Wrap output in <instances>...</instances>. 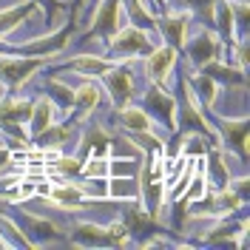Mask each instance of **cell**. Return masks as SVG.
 <instances>
[{"mask_svg": "<svg viewBox=\"0 0 250 250\" xmlns=\"http://www.w3.org/2000/svg\"><path fill=\"white\" fill-rule=\"evenodd\" d=\"M154 51V40H151V31L137 29V26H120L114 31V37L108 40V60L114 62H128L145 57Z\"/></svg>", "mask_w": 250, "mask_h": 250, "instance_id": "obj_1", "label": "cell"}, {"mask_svg": "<svg viewBox=\"0 0 250 250\" xmlns=\"http://www.w3.org/2000/svg\"><path fill=\"white\" fill-rule=\"evenodd\" d=\"M48 57H23V54H0V83L9 91H20L34 71H40Z\"/></svg>", "mask_w": 250, "mask_h": 250, "instance_id": "obj_2", "label": "cell"}, {"mask_svg": "<svg viewBox=\"0 0 250 250\" xmlns=\"http://www.w3.org/2000/svg\"><path fill=\"white\" fill-rule=\"evenodd\" d=\"M142 108L165 131H176V97L171 91H165V85H154L151 83V88L142 97Z\"/></svg>", "mask_w": 250, "mask_h": 250, "instance_id": "obj_3", "label": "cell"}, {"mask_svg": "<svg viewBox=\"0 0 250 250\" xmlns=\"http://www.w3.org/2000/svg\"><path fill=\"white\" fill-rule=\"evenodd\" d=\"M185 54L188 60H190V65L196 68V71H202L208 62L213 60H222V37H219L213 29H199L190 40H185Z\"/></svg>", "mask_w": 250, "mask_h": 250, "instance_id": "obj_4", "label": "cell"}, {"mask_svg": "<svg viewBox=\"0 0 250 250\" xmlns=\"http://www.w3.org/2000/svg\"><path fill=\"white\" fill-rule=\"evenodd\" d=\"M100 80H103V91L108 94L114 108L131 103V97H134V74H131L128 62H114L108 71L100 74Z\"/></svg>", "mask_w": 250, "mask_h": 250, "instance_id": "obj_5", "label": "cell"}, {"mask_svg": "<svg viewBox=\"0 0 250 250\" xmlns=\"http://www.w3.org/2000/svg\"><path fill=\"white\" fill-rule=\"evenodd\" d=\"M74 23H62L57 31H51L46 37H37V40H29V43H23V46H15V54H23V57H57L62 48L68 46V37L74 34Z\"/></svg>", "mask_w": 250, "mask_h": 250, "instance_id": "obj_6", "label": "cell"}, {"mask_svg": "<svg viewBox=\"0 0 250 250\" xmlns=\"http://www.w3.org/2000/svg\"><path fill=\"white\" fill-rule=\"evenodd\" d=\"M9 219H15L17 228L23 230V236L31 242V248H40V245H46V242H54V239H60L62 230L46 216H34V213H23V210H15Z\"/></svg>", "mask_w": 250, "mask_h": 250, "instance_id": "obj_7", "label": "cell"}, {"mask_svg": "<svg viewBox=\"0 0 250 250\" xmlns=\"http://www.w3.org/2000/svg\"><path fill=\"white\" fill-rule=\"evenodd\" d=\"M120 20H123V0H100L91 23L85 29V37H103L108 43L114 31L120 29Z\"/></svg>", "mask_w": 250, "mask_h": 250, "instance_id": "obj_8", "label": "cell"}, {"mask_svg": "<svg viewBox=\"0 0 250 250\" xmlns=\"http://www.w3.org/2000/svg\"><path fill=\"white\" fill-rule=\"evenodd\" d=\"M213 128H216V137L230 151L239 154V159L245 162L248 159V117H213Z\"/></svg>", "mask_w": 250, "mask_h": 250, "instance_id": "obj_9", "label": "cell"}, {"mask_svg": "<svg viewBox=\"0 0 250 250\" xmlns=\"http://www.w3.org/2000/svg\"><path fill=\"white\" fill-rule=\"evenodd\" d=\"M190 12L185 9H171V12H165L162 17H156V29L162 31V37H165V43L173 46L176 51L185 46L188 40V29H190Z\"/></svg>", "mask_w": 250, "mask_h": 250, "instance_id": "obj_10", "label": "cell"}, {"mask_svg": "<svg viewBox=\"0 0 250 250\" xmlns=\"http://www.w3.org/2000/svg\"><path fill=\"white\" fill-rule=\"evenodd\" d=\"M103 100V85L97 80H85L83 85L74 88V100H71V108H68V120L74 123H85L88 114H91Z\"/></svg>", "mask_w": 250, "mask_h": 250, "instance_id": "obj_11", "label": "cell"}, {"mask_svg": "<svg viewBox=\"0 0 250 250\" xmlns=\"http://www.w3.org/2000/svg\"><path fill=\"white\" fill-rule=\"evenodd\" d=\"M176 65V48L173 46H154L151 54H145V74L154 85H165Z\"/></svg>", "mask_w": 250, "mask_h": 250, "instance_id": "obj_12", "label": "cell"}, {"mask_svg": "<svg viewBox=\"0 0 250 250\" xmlns=\"http://www.w3.org/2000/svg\"><path fill=\"white\" fill-rule=\"evenodd\" d=\"M185 85L188 91H190V97L199 103V108L208 111L216 105L219 100V83L210 74H205V71H196V74H190V77H185Z\"/></svg>", "mask_w": 250, "mask_h": 250, "instance_id": "obj_13", "label": "cell"}, {"mask_svg": "<svg viewBox=\"0 0 250 250\" xmlns=\"http://www.w3.org/2000/svg\"><path fill=\"white\" fill-rule=\"evenodd\" d=\"M31 105H34V100L23 97V94L0 97V125H26L31 117Z\"/></svg>", "mask_w": 250, "mask_h": 250, "instance_id": "obj_14", "label": "cell"}, {"mask_svg": "<svg viewBox=\"0 0 250 250\" xmlns=\"http://www.w3.org/2000/svg\"><path fill=\"white\" fill-rule=\"evenodd\" d=\"M114 120L123 125V131L128 134H142V131H154V120L145 114L142 105H134V103H128V105H120V108H114Z\"/></svg>", "mask_w": 250, "mask_h": 250, "instance_id": "obj_15", "label": "cell"}, {"mask_svg": "<svg viewBox=\"0 0 250 250\" xmlns=\"http://www.w3.org/2000/svg\"><path fill=\"white\" fill-rule=\"evenodd\" d=\"M71 242L80 248H111L108 228L97 225V222H77L71 228Z\"/></svg>", "mask_w": 250, "mask_h": 250, "instance_id": "obj_16", "label": "cell"}, {"mask_svg": "<svg viewBox=\"0 0 250 250\" xmlns=\"http://www.w3.org/2000/svg\"><path fill=\"white\" fill-rule=\"evenodd\" d=\"M48 199L57 205L60 210H83V205L88 202V199H85V193L80 190V185H77V182H71V179L57 182V185L48 190Z\"/></svg>", "mask_w": 250, "mask_h": 250, "instance_id": "obj_17", "label": "cell"}, {"mask_svg": "<svg viewBox=\"0 0 250 250\" xmlns=\"http://www.w3.org/2000/svg\"><path fill=\"white\" fill-rule=\"evenodd\" d=\"M111 65H114V60L97 57V54H74V57L62 60V68H71L74 74H83V77H100Z\"/></svg>", "mask_w": 250, "mask_h": 250, "instance_id": "obj_18", "label": "cell"}, {"mask_svg": "<svg viewBox=\"0 0 250 250\" xmlns=\"http://www.w3.org/2000/svg\"><path fill=\"white\" fill-rule=\"evenodd\" d=\"M57 114H60V111H57V105H54L48 97H37V100H34V105H31L29 123H26V125H29V137H31V140H34L40 131H46L48 125L57 120Z\"/></svg>", "mask_w": 250, "mask_h": 250, "instance_id": "obj_19", "label": "cell"}, {"mask_svg": "<svg viewBox=\"0 0 250 250\" xmlns=\"http://www.w3.org/2000/svg\"><path fill=\"white\" fill-rule=\"evenodd\" d=\"M74 128H77V123H74V120H68V117H65L62 123L54 120L46 131H40V134L34 137V140H37V148H62L65 142L74 137Z\"/></svg>", "mask_w": 250, "mask_h": 250, "instance_id": "obj_20", "label": "cell"}, {"mask_svg": "<svg viewBox=\"0 0 250 250\" xmlns=\"http://www.w3.org/2000/svg\"><path fill=\"white\" fill-rule=\"evenodd\" d=\"M34 12H37V3H34V0H23V3H15V6L0 9V37H6V34H12L17 26H23V20H29Z\"/></svg>", "mask_w": 250, "mask_h": 250, "instance_id": "obj_21", "label": "cell"}, {"mask_svg": "<svg viewBox=\"0 0 250 250\" xmlns=\"http://www.w3.org/2000/svg\"><path fill=\"white\" fill-rule=\"evenodd\" d=\"M108 199L140 202V182H137V176H108Z\"/></svg>", "mask_w": 250, "mask_h": 250, "instance_id": "obj_22", "label": "cell"}, {"mask_svg": "<svg viewBox=\"0 0 250 250\" xmlns=\"http://www.w3.org/2000/svg\"><path fill=\"white\" fill-rule=\"evenodd\" d=\"M242 230H248V222H245V219H242V222L225 219L219 228H213L210 233L205 236V245H233L236 236L242 233Z\"/></svg>", "mask_w": 250, "mask_h": 250, "instance_id": "obj_23", "label": "cell"}, {"mask_svg": "<svg viewBox=\"0 0 250 250\" xmlns=\"http://www.w3.org/2000/svg\"><path fill=\"white\" fill-rule=\"evenodd\" d=\"M46 88H48L46 97L54 103V105H57V111H60V114H68V108H71V100H74V88H71L68 83L57 80V77H48Z\"/></svg>", "mask_w": 250, "mask_h": 250, "instance_id": "obj_24", "label": "cell"}, {"mask_svg": "<svg viewBox=\"0 0 250 250\" xmlns=\"http://www.w3.org/2000/svg\"><path fill=\"white\" fill-rule=\"evenodd\" d=\"M165 6H171V9H185L190 15H199V17H205V20H210L216 0H165Z\"/></svg>", "mask_w": 250, "mask_h": 250, "instance_id": "obj_25", "label": "cell"}, {"mask_svg": "<svg viewBox=\"0 0 250 250\" xmlns=\"http://www.w3.org/2000/svg\"><path fill=\"white\" fill-rule=\"evenodd\" d=\"M142 159H131V156H111L108 159V176H137L140 173Z\"/></svg>", "mask_w": 250, "mask_h": 250, "instance_id": "obj_26", "label": "cell"}, {"mask_svg": "<svg viewBox=\"0 0 250 250\" xmlns=\"http://www.w3.org/2000/svg\"><path fill=\"white\" fill-rule=\"evenodd\" d=\"M83 176H108V156H88L83 159Z\"/></svg>", "mask_w": 250, "mask_h": 250, "instance_id": "obj_27", "label": "cell"}, {"mask_svg": "<svg viewBox=\"0 0 250 250\" xmlns=\"http://www.w3.org/2000/svg\"><path fill=\"white\" fill-rule=\"evenodd\" d=\"M34 3H37V9H43V12H46L48 29H54V23L65 15V6H62L60 0H34Z\"/></svg>", "mask_w": 250, "mask_h": 250, "instance_id": "obj_28", "label": "cell"}, {"mask_svg": "<svg viewBox=\"0 0 250 250\" xmlns=\"http://www.w3.org/2000/svg\"><path fill=\"white\" fill-rule=\"evenodd\" d=\"M83 6H85V0H74V3H71V12H68V23H74V26H77V17H80V12H83Z\"/></svg>", "mask_w": 250, "mask_h": 250, "instance_id": "obj_29", "label": "cell"}, {"mask_svg": "<svg viewBox=\"0 0 250 250\" xmlns=\"http://www.w3.org/2000/svg\"><path fill=\"white\" fill-rule=\"evenodd\" d=\"M151 3H156V6H159V9H162V12H165V9H168V6H165V0H151Z\"/></svg>", "mask_w": 250, "mask_h": 250, "instance_id": "obj_30", "label": "cell"}]
</instances>
